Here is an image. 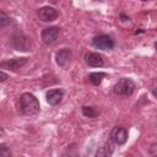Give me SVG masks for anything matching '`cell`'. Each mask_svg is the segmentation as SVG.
Listing matches in <instances>:
<instances>
[{
  "label": "cell",
  "instance_id": "cell-1",
  "mask_svg": "<svg viewBox=\"0 0 157 157\" xmlns=\"http://www.w3.org/2000/svg\"><path fill=\"white\" fill-rule=\"evenodd\" d=\"M18 109L25 115H36L39 112L40 107L36 96H33L32 93H23L20 97Z\"/></svg>",
  "mask_w": 157,
  "mask_h": 157
},
{
  "label": "cell",
  "instance_id": "cell-2",
  "mask_svg": "<svg viewBox=\"0 0 157 157\" xmlns=\"http://www.w3.org/2000/svg\"><path fill=\"white\" fill-rule=\"evenodd\" d=\"M135 90V83L131 78L121 77L114 85V92L119 96H130Z\"/></svg>",
  "mask_w": 157,
  "mask_h": 157
},
{
  "label": "cell",
  "instance_id": "cell-3",
  "mask_svg": "<svg viewBox=\"0 0 157 157\" xmlns=\"http://www.w3.org/2000/svg\"><path fill=\"white\" fill-rule=\"evenodd\" d=\"M12 47L16 49V50H21V52H28L31 50V39L22 34V33H17L12 37Z\"/></svg>",
  "mask_w": 157,
  "mask_h": 157
},
{
  "label": "cell",
  "instance_id": "cell-4",
  "mask_svg": "<svg viewBox=\"0 0 157 157\" xmlns=\"http://www.w3.org/2000/svg\"><path fill=\"white\" fill-rule=\"evenodd\" d=\"M92 44L102 50H110L114 48V40L112 39V37L107 36V34H101L93 38Z\"/></svg>",
  "mask_w": 157,
  "mask_h": 157
},
{
  "label": "cell",
  "instance_id": "cell-5",
  "mask_svg": "<svg viewBox=\"0 0 157 157\" xmlns=\"http://www.w3.org/2000/svg\"><path fill=\"white\" fill-rule=\"evenodd\" d=\"M59 33H60V29L59 27H47L42 31V40L44 44L47 45H50L53 44L54 42H56L58 37H59Z\"/></svg>",
  "mask_w": 157,
  "mask_h": 157
},
{
  "label": "cell",
  "instance_id": "cell-6",
  "mask_svg": "<svg viewBox=\"0 0 157 157\" xmlns=\"http://www.w3.org/2000/svg\"><path fill=\"white\" fill-rule=\"evenodd\" d=\"M38 17L43 22H52V21L56 20L58 11L52 6H43L38 10Z\"/></svg>",
  "mask_w": 157,
  "mask_h": 157
},
{
  "label": "cell",
  "instance_id": "cell-7",
  "mask_svg": "<svg viewBox=\"0 0 157 157\" xmlns=\"http://www.w3.org/2000/svg\"><path fill=\"white\" fill-rule=\"evenodd\" d=\"M55 59H56V63L59 66H61L63 69H66L70 63H71V59H72V53L69 48H64L61 50H59L55 55Z\"/></svg>",
  "mask_w": 157,
  "mask_h": 157
},
{
  "label": "cell",
  "instance_id": "cell-8",
  "mask_svg": "<svg viewBox=\"0 0 157 157\" xmlns=\"http://www.w3.org/2000/svg\"><path fill=\"white\" fill-rule=\"evenodd\" d=\"M112 141L117 145H124L128 140V130L123 126H115L110 134Z\"/></svg>",
  "mask_w": 157,
  "mask_h": 157
},
{
  "label": "cell",
  "instance_id": "cell-9",
  "mask_svg": "<svg viewBox=\"0 0 157 157\" xmlns=\"http://www.w3.org/2000/svg\"><path fill=\"white\" fill-rule=\"evenodd\" d=\"M28 61L27 58H13V59H9L5 61L0 63V66L2 69H9V70H17L20 67H22L23 65H26Z\"/></svg>",
  "mask_w": 157,
  "mask_h": 157
},
{
  "label": "cell",
  "instance_id": "cell-10",
  "mask_svg": "<svg viewBox=\"0 0 157 157\" xmlns=\"http://www.w3.org/2000/svg\"><path fill=\"white\" fill-rule=\"evenodd\" d=\"M85 61L92 67H101L104 64V58L98 53H88L85 55Z\"/></svg>",
  "mask_w": 157,
  "mask_h": 157
},
{
  "label": "cell",
  "instance_id": "cell-11",
  "mask_svg": "<svg viewBox=\"0 0 157 157\" xmlns=\"http://www.w3.org/2000/svg\"><path fill=\"white\" fill-rule=\"evenodd\" d=\"M63 96H64V92L61 90H50L47 92L45 94V98H47V102L52 105H56L61 102L63 99Z\"/></svg>",
  "mask_w": 157,
  "mask_h": 157
},
{
  "label": "cell",
  "instance_id": "cell-12",
  "mask_svg": "<svg viewBox=\"0 0 157 157\" xmlns=\"http://www.w3.org/2000/svg\"><path fill=\"white\" fill-rule=\"evenodd\" d=\"M114 152V145L112 141H105L96 151V157H110Z\"/></svg>",
  "mask_w": 157,
  "mask_h": 157
},
{
  "label": "cell",
  "instance_id": "cell-13",
  "mask_svg": "<svg viewBox=\"0 0 157 157\" xmlns=\"http://www.w3.org/2000/svg\"><path fill=\"white\" fill-rule=\"evenodd\" d=\"M104 77H105V74H104V72H92V74H90V76H88L90 81H91L93 85H96V86H98V85L103 81Z\"/></svg>",
  "mask_w": 157,
  "mask_h": 157
},
{
  "label": "cell",
  "instance_id": "cell-14",
  "mask_svg": "<svg viewBox=\"0 0 157 157\" xmlns=\"http://www.w3.org/2000/svg\"><path fill=\"white\" fill-rule=\"evenodd\" d=\"M82 113H83L85 117H88V118H93V117H96V114H97L96 110H94V108L87 107V105L82 107Z\"/></svg>",
  "mask_w": 157,
  "mask_h": 157
},
{
  "label": "cell",
  "instance_id": "cell-15",
  "mask_svg": "<svg viewBox=\"0 0 157 157\" xmlns=\"http://www.w3.org/2000/svg\"><path fill=\"white\" fill-rule=\"evenodd\" d=\"M10 22H11L10 17H7L2 11H0V27H1V28H4L5 26L10 25Z\"/></svg>",
  "mask_w": 157,
  "mask_h": 157
},
{
  "label": "cell",
  "instance_id": "cell-16",
  "mask_svg": "<svg viewBox=\"0 0 157 157\" xmlns=\"http://www.w3.org/2000/svg\"><path fill=\"white\" fill-rule=\"evenodd\" d=\"M0 157H11L10 148L5 144H1L0 145Z\"/></svg>",
  "mask_w": 157,
  "mask_h": 157
},
{
  "label": "cell",
  "instance_id": "cell-17",
  "mask_svg": "<svg viewBox=\"0 0 157 157\" xmlns=\"http://www.w3.org/2000/svg\"><path fill=\"white\" fill-rule=\"evenodd\" d=\"M148 155L151 157H157V144H152L148 147Z\"/></svg>",
  "mask_w": 157,
  "mask_h": 157
},
{
  "label": "cell",
  "instance_id": "cell-18",
  "mask_svg": "<svg viewBox=\"0 0 157 157\" xmlns=\"http://www.w3.org/2000/svg\"><path fill=\"white\" fill-rule=\"evenodd\" d=\"M61 157H77V155L72 153L71 151H66V152H64V153L61 155Z\"/></svg>",
  "mask_w": 157,
  "mask_h": 157
},
{
  "label": "cell",
  "instance_id": "cell-19",
  "mask_svg": "<svg viewBox=\"0 0 157 157\" xmlns=\"http://www.w3.org/2000/svg\"><path fill=\"white\" fill-rule=\"evenodd\" d=\"M6 78H7V75H6L4 71H1V72H0V81H1V82H4Z\"/></svg>",
  "mask_w": 157,
  "mask_h": 157
},
{
  "label": "cell",
  "instance_id": "cell-20",
  "mask_svg": "<svg viewBox=\"0 0 157 157\" xmlns=\"http://www.w3.org/2000/svg\"><path fill=\"white\" fill-rule=\"evenodd\" d=\"M153 94L157 97V90H153Z\"/></svg>",
  "mask_w": 157,
  "mask_h": 157
},
{
  "label": "cell",
  "instance_id": "cell-21",
  "mask_svg": "<svg viewBox=\"0 0 157 157\" xmlns=\"http://www.w3.org/2000/svg\"><path fill=\"white\" fill-rule=\"evenodd\" d=\"M155 48H156V49H157V42H156V43H155Z\"/></svg>",
  "mask_w": 157,
  "mask_h": 157
}]
</instances>
